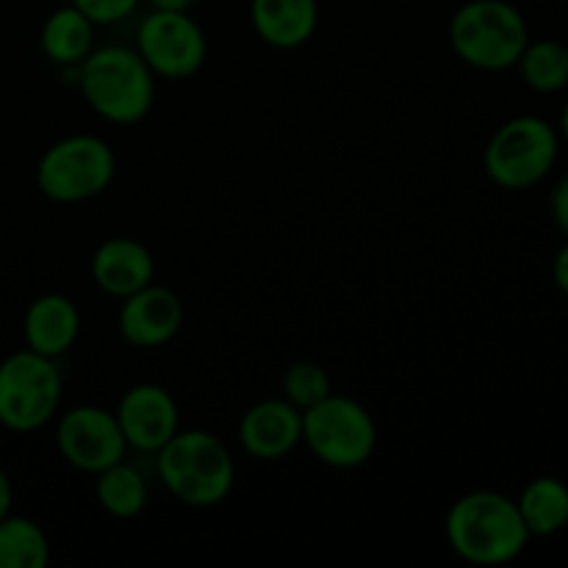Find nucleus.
<instances>
[{
	"instance_id": "10",
	"label": "nucleus",
	"mask_w": 568,
	"mask_h": 568,
	"mask_svg": "<svg viewBox=\"0 0 568 568\" xmlns=\"http://www.w3.org/2000/svg\"><path fill=\"white\" fill-rule=\"evenodd\" d=\"M55 447L72 469L92 477L128 458V442L114 410L100 405H75L64 410L55 422Z\"/></svg>"
},
{
	"instance_id": "19",
	"label": "nucleus",
	"mask_w": 568,
	"mask_h": 568,
	"mask_svg": "<svg viewBox=\"0 0 568 568\" xmlns=\"http://www.w3.org/2000/svg\"><path fill=\"white\" fill-rule=\"evenodd\" d=\"M94 503L114 519H136L150 503L148 477L125 458L116 460L94 475Z\"/></svg>"
},
{
	"instance_id": "11",
	"label": "nucleus",
	"mask_w": 568,
	"mask_h": 568,
	"mask_svg": "<svg viewBox=\"0 0 568 568\" xmlns=\"http://www.w3.org/2000/svg\"><path fill=\"white\" fill-rule=\"evenodd\" d=\"M128 449L142 455H155L178 430H181V408L172 392L159 383H136L120 397L114 410Z\"/></svg>"
},
{
	"instance_id": "23",
	"label": "nucleus",
	"mask_w": 568,
	"mask_h": 568,
	"mask_svg": "<svg viewBox=\"0 0 568 568\" xmlns=\"http://www.w3.org/2000/svg\"><path fill=\"white\" fill-rule=\"evenodd\" d=\"M70 3L81 9L94 26H114L128 20L142 0H70Z\"/></svg>"
},
{
	"instance_id": "1",
	"label": "nucleus",
	"mask_w": 568,
	"mask_h": 568,
	"mask_svg": "<svg viewBox=\"0 0 568 568\" xmlns=\"http://www.w3.org/2000/svg\"><path fill=\"white\" fill-rule=\"evenodd\" d=\"M444 538L471 566H505L530 544L516 499L499 491H469L455 499L444 519Z\"/></svg>"
},
{
	"instance_id": "15",
	"label": "nucleus",
	"mask_w": 568,
	"mask_h": 568,
	"mask_svg": "<svg viewBox=\"0 0 568 568\" xmlns=\"http://www.w3.org/2000/svg\"><path fill=\"white\" fill-rule=\"evenodd\" d=\"M78 336H81V311L67 294H39L22 316L26 347L48 358L59 361L61 355L70 353Z\"/></svg>"
},
{
	"instance_id": "9",
	"label": "nucleus",
	"mask_w": 568,
	"mask_h": 568,
	"mask_svg": "<svg viewBox=\"0 0 568 568\" xmlns=\"http://www.w3.org/2000/svg\"><path fill=\"white\" fill-rule=\"evenodd\" d=\"M136 53L155 78L186 81L203 70L209 39L189 11H153L136 28Z\"/></svg>"
},
{
	"instance_id": "20",
	"label": "nucleus",
	"mask_w": 568,
	"mask_h": 568,
	"mask_svg": "<svg viewBox=\"0 0 568 568\" xmlns=\"http://www.w3.org/2000/svg\"><path fill=\"white\" fill-rule=\"evenodd\" d=\"M48 564V532L28 516H6L0 521V568H44Z\"/></svg>"
},
{
	"instance_id": "18",
	"label": "nucleus",
	"mask_w": 568,
	"mask_h": 568,
	"mask_svg": "<svg viewBox=\"0 0 568 568\" xmlns=\"http://www.w3.org/2000/svg\"><path fill=\"white\" fill-rule=\"evenodd\" d=\"M530 538H549L568 525V486L560 477H536L516 499Z\"/></svg>"
},
{
	"instance_id": "7",
	"label": "nucleus",
	"mask_w": 568,
	"mask_h": 568,
	"mask_svg": "<svg viewBox=\"0 0 568 568\" xmlns=\"http://www.w3.org/2000/svg\"><path fill=\"white\" fill-rule=\"evenodd\" d=\"M303 444L331 469H358L377 449L375 416L358 399L331 392L314 408L303 410Z\"/></svg>"
},
{
	"instance_id": "28",
	"label": "nucleus",
	"mask_w": 568,
	"mask_h": 568,
	"mask_svg": "<svg viewBox=\"0 0 568 568\" xmlns=\"http://www.w3.org/2000/svg\"><path fill=\"white\" fill-rule=\"evenodd\" d=\"M560 136H564L568 142V100H566L564 111H560Z\"/></svg>"
},
{
	"instance_id": "22",
	"label": "nucleus",
	"mask_w": 568,
	"mask_h": 568,
	"mask_svg": "<svg viewBox=\"0 0 568 568\" xmlns=\"http://www.w3.org/2000/svg\"><path fill=\"white\" fill-rule=\"evenodd\" d=\"M281 388L283 399H288L294 408L308 410L333 392V383L325 366L314 364V361H294L283 375Z\"/></svg>"
},
{
	"instance_id": "25",
	"label": "nucleus",
	"mask_w": 568,
	"mask_h": 568,
	"mask_svg": "<svg viewBox=\"0 0 568 568\" xmlns=\"http://www.w3.org/2000/svg\"><path fill=\"white\" fill-rule=\"evenodd\" d=\"M552 277H555V283H558L560 292L568 294V242L558 250V255H555Z\"/></svg>"
},
{
	"instance_id": "16",
	"label": "nucleus",
	"mask_w": 568,
	"mask_h": 568,
	"mask_svg": "<svg viewBox=\"0 0 568 568\" xmlns=\"http://www.w3.org/2000/svg\"><path fill=\"white\" fill-rule=\"evenodd\" d=\"M255 37L275 50H297L320 26V0H250Z\"/></svg>"
},
{
	"instance_id": "24",
	"label": "nucleus",
	"mask_w": 568,
	"mask_h": 568,
	"mask_svg": "<svg viewBox=\"0 0 568 568\" xmlns=\"http://www.w3.org/2000/svg\"><path fill=\"white\" fill-rule=\"evenodd\" d=\"M549 214H552L558 231L568 239V175L560 178L549 194Z\"/></svg>"
},
{
	"instance_id": "17",
	"label": "nucleus",
	"mask_w": 568,
	"mask_h": 568,
	"mask_svg": "<svg viewBox=\"0 0 568 568\" xmlns=\"http://www.w3.org/2000/svg\"><path fill=\"white\" fill-rule=\"evenodd\" d=\"M39 48L53 64L78 67L94 50V22L72 3L59 6L42 22Z\"/></svg>"
},
{
	"instance_id": "14",
	"label": "nucleus",
	"mask_w": 568,
	"mask_h": 568,
	"mask_svg": "<svg viewBox=\"0 0 568 568\" xmlns=\"http://www.w3.org/2000/svg\"><path fill=\"white\" fill-rule=\"evenodd\" d=\"M92 281L103 294L125 300L155 281V258L139 239L111 236L94 250Z\"/></svg>"
},
{
	"instance_id": "13",
	"label": "nucleus",
	"mask_w": 568,
	"mask_h": 568,
	"mask_svg": "<svg viewBox=\"0 0 568 568\" xmlns=\"http://www.w3.org/2000/svg\"><path fill=\"white\" fill-rule=\"evenodd\" d=\"M239 444L255 460L288 458L303 444V410L288 399H261L239 419Z\"/></svg>"
},
{
	"instance_id": "12",
	"label": "nucleus",
	"mask_w": 568,
	"mask_h": 568,
	"mask_svg": "<svg viewBox=\"0 0 568 568\" xmlns=\"http://www.w3.org/2000/svg\"><path fill=\"white\" fill-rule=\"evenodd\" d=\"M183 303L172 288L148 283L128 294L116 311V331L122 342L136 349H155L170 344L183 327Z\"/></svg>"
},
{
	"instance_id": "5",
	"label": "nucleus",
	"mask_w": 568,
	"mask_h": 568,
	"mask_svg": "<svg viewBox=\"0 0 568 568\" xmlns=\"http://www.w3.org/2000/svg\"><path fill=\"white\" fill-rule=\"evenodd\" d=\"M116 175V155L94 133H72L50 144L37 164V186L59 205L87 203L109 192Z\"/></svg>"
},
{
	"instance_id": "3",
	"label": "nucleus",
	"mask_w": 568,
	"mask_h": 568,
	"mask_svg": "<svg viewBox=\"0 0 568 568\" xmlns=\"http://www.w3.org/2000/svg\"><path fill=\"white\" fill-rule=\"evenodd\" d=\"M78 89L111 125H136L155 103V75L136 48L105 44L78 64Z\"/></svg>"
},
{
	"instance_id": "6",
	"label": "nucleus",
	"mask_w": 568,
	"mask_h": 568,
	"mask_svg": "<svg viewBox=\"0 0 568 568\" xmlns=\"http://www.w3.org/2000/svg\"><path fill=\"white\" fill-rule=\"evenodd\" d=\"M64 377L55 358L22 347L0 361V425L37 433L59 416Z\"/></svg>"
},
{
	"instance_id": "26",
	"label": "nucleus",
	"mask_w": 568,
	"mask_h": 568,
	"mask_svg": "<svg viewBox=\"0 0 568 568\" xmlns=\"http://www.w3.org/2000/svg\"><path fill=\"white\" fill-rule=\"evenodd\" d=\"M11 505H14V488H11L9 475L0 469V521L11 514Z\"/></svg>"
},
{
	"instance_id": "21",
	"label": "nucleus",
	"mask_w": 568,
	"mask_h": 568,
	"mask_svg": "<svg viewBox=\"0 0 568 568\" xmlns=\"http://www.w3.org/2000/svg\"><path fill=\"white\" fill-rule=\"evenodd\" d=\"M516 67L521 72V81L538 94H555L568 87V48L555 39L527 42Z\"/></svg>"
},
{
	"instance_id": "27",
	"label": "nucleus",
	"mask_w": 568,
	"mask_h": 568,
	"mask_svg": "<svg viewBox=\"0 0 568 568\" xmlns=\"http://www.w3.org/2000/svg\"><path fill=\"white\" fill-rule=\"evenodd\" d=\"M153 11H192L197 0H148Z\"/></svg>"
},
{
	"instance_id": "8",
	"label": "nucleus",
	"mask_w": 568,
	"mask_h": 568,
	"mask_svg": "<svg viewBox=\"0 0 568 568\" xmlns=\"http://www.w3.org/2000/svg\"><path fill=\"white\" fill-rule=\"evenodd\" d=\"M560 133L541 116H514L488 139L483 164L488 178L508 192L532 189L555 170Z\"/></svg>"
},
{
	"instance_id": "2",
	"label": "nucleus",
	"mask_w": 568,
	"mask_h": 568,
	"mask_svg": "<svg viewBox=\"0 0 568 568\" xmlns=\"http://www.w3.org/2000/svg\"><path fill=\"white\" fill-rule=\"evenodd\" d=\"M155 477L186 508H216L236 483V460L222 438L209 430H178L159 453Z\"/></svg>"
},
{
	"instance_id": "4",
	"label": "nucleus",
	"mask_w": 568,
	"mask_h": 568,
	"mask_svg": "<svg viewBox=\"0 0 568 568\" xmlns=\"http://www.w3.org/2000/svg\"><path fill=\"white\" fill-rule=\"evenodd\" d=\"M449 48L464 64L483 72L516 67L530 42L525 14L508 0H469L453 14L447 28Z\"/></svg>"
}]
</instances>
